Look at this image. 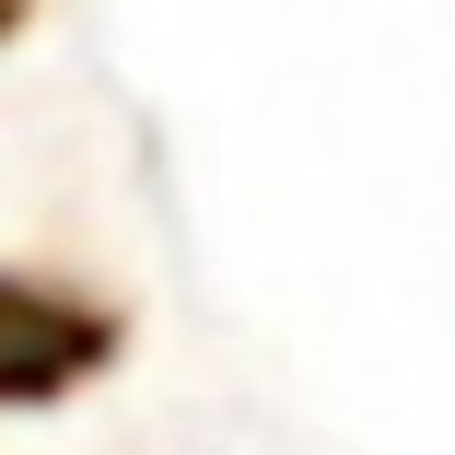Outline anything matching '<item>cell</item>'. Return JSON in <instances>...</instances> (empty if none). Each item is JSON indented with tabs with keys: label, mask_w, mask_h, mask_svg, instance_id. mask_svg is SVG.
I'll return each mask as SVG.
<instances>
[{
	"label": "cell",
	"mask_w": 455,
	"mask_h": 455,
	"mask_svg": "<svg viewBox=\"0 0 455 455\" xmlns=\"http://www.w3.org/2000/svg\"><path fill=\"white\" fill-rule=\"evenodd\" d=\"M94 350H106V327H94V315H70V304L24 292V281H0V397L70 386V374H82Z\"/></svg>",
	"instance_id": "6da1fadb"
},
{
	"label": "cell",
	"mask_w": 455,
	"mask_h": 455,
	"mask_svg": "<svg viewBox=\"0 0 455 455\" xmlns=\"http://www.w3.org/2000/svg\"><path fill=\"white\" fill-rule=\"evenodd\" d=\"M12 12H24V0H0V24H12Z\"/></svg>",
	"instance_id": "7a4b0ae2"
}]
</instances>
